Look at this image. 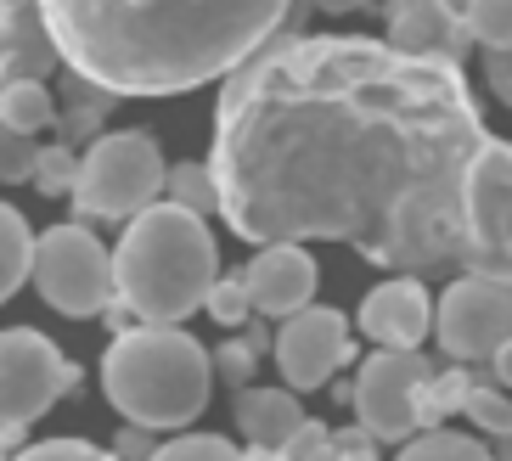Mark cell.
Listing matches in <instances>:
<instances>
[{
  "label": "cell",
  "instance_id": "obj_18",
  "mask_svg": "<svg viewBox=\"0 0 512 461\" xmlns=\"http://www.w3.org/2000/svg\"><path fill=\"white\" fill-rule=\"evenodd\" d=\"M0 124L17 135H34V130H46V124H57V102H51V85L40 79H17V85L0 90Z\"/></svg>",
  "mask_w": 512,
  "mask_h": 461
},
{
  "label": "cell",
  "instance_id": "obj_22",
  "mask_svg": "<svg viewBox=\"0 0 512 461\" xmlns=\"http://www.w3.org/2000/svg\"><path fill=\"white\" fill-rule=\"evenodd\" d=\"M462 23L473 34V45L512 51V0H473V6H462Z\"/></svg>",
  "mask_w": 512,
  "mask_h": 461
},
{
  "label": "cell",
  "instance_id": "obj_32",
  "mask_svg": "<svg viewBox=\"0 0 512 461\" xmlns=\"http://www.w3.org/2000/svg\"><path fill=\"white\" fill-rule=\"evenodd\" d=\"M484 79H490V90L512 107V51H484Z\"/></svg>",
  "mask_w": 512,
  "mask_h": 461
},
{
  "label": "cell",
  "instance_id": "obj_27",
  "mask_svg": "<svg viewBox=\"0 0 512 461\" xmlns=\"http://www.w3.org/2000/svg\"><path fill=\"white\" fill-rule=\"evenodd\" d=\"M34 158H40L34 135H17V130L0 124V180H29L34 175Z\"/></svg>",
  "mask_w": 512,
  "mask_h": 461
},
{
  "label": "cell",
  "instance_id": "obj_19",
  "mask_svg": "<svg viewBox=\"0 0 512 461\" xmlns=\"http://www.w3.org/2000/svg\"><path fill=\"white\" fill-rule=\"evenodd\" d=\"M29 259H34L29 220H23L12 203H0V304H6L17 287L29 282Z\"/></svg>",
  "mask_w": 512,
  "mask_h": 461
},
{
  "label": "cell",
  "instance_id": "obj_38",
  "mask_svg": "<svg viewBox=\"0 0 512 461\" xmlns=\"http://www.w3.org/2000/svg\"><path fill=\"white\" fill-rule=\"evenodd\" d=\"M0 461H12V456H6V445H0Z\"/></svg>",
  "mask_w": 512,
  "mask_h": 461
},
{
  "label": "cell",
  "instance_id": "obj_34",
  "mask_svg": "<svg viewBox=\"0 0 512 461\" xmlns=\"http://www.w3.org/2000/svg\"><path fill=\"white\" fill-rule=\"evenodd\" d=\"M490 377H496L501 388H512V338L496 349V360H490Z\"/></svg>",
  "mask_w": 512,
  "mask_h": 461
},
{
  "label": "cell",
  "instance_id": "obj_17",
  "mask_svg": "<svg viewBox=\"0 0 512 461\" xmlns=\"http://www.w3.org/2000/svg\"><path fill=\"white\" fill-rule=\"evenodd\" d=\"M113 96L107 90H96V85H85V79H74V74H62V113H57V124H62V147L68 141H96V130H102V119L113 113Z\"/></svg>",
  "mask_w": 512,
  "mask_h": 461
},
{
  "label": "cell",
  "instance_id": "obj_36",
  "mask_svg": "<svg viewBox=\"0 0 512 461\" xmlns=\"http://www.w3.org/2000/svg\"><path fill=\"white\" fill-rule=\"evenodd\" d=\"M490 461H512V433H507V439H496V450H490Z\"/></svg>",
  "mask_w": 512,
  "mask_h": 461
},
{
  "label": "cell",
  "instance_id": "obj_20",
  "mask_svg": "<svg viewBox=\"0 0 512 461\" xmlns=\"http://www.w3.org/2000/svg\"><path fill=\"white\" fill-rule=\"evenodd\" d=\"M462 417L473 422L479 433H496V439H507V433H512V394H507V388H501L490 372H467Z\"/></svg>",
  "mask_w": 512,
  "mask_h": 461
},
{
  "label": "cell",
  "instance_id": "obj_13",
  "mask_svg": "<svg viewBox=\"0 0 512 461\" xmlns=\"http://www.w3.org/2000/svg\"><path fill=\"white\" fill-rule=\"evenodd\" d=\"M242 293H248V310L254 315H265V321H293L316 298V259L304 248H293V242L259 248L254 265L242 270Z\"/></svg>",
  "mask_w": 512,
  "mask_h": 461
},
{
  "label": "cell",
  "instance_id": "obj_28",
  "mask_svg": "<svg viewBox=\"0 0 512 461\" xmlns=\"http://www.w3.org/2000/svg\"><path fill=\"white\" fill-rule=\"evenodd\" d=\"M203 310H209L220 327H242V321H248V293H242V276H231V282H214L209 298H203Z\"/></svg>",
  "mask_w": 512,
  "mask_h": 461
},
{
  "label": "cell",
  "instance_id": "obj_3",
  "mask_svg": "<svg viewBox=\"0 0 512 461\" xmlns=\"http://www.w3.org/2000/svg\"><path fill=\"white\" fill-rule=\"evenodd\" d=\"M113 253V298L141 327H181L220 282V248L209 225L175 203H152L124 225Z\"/></svg>",
  "mask_w": 512,
  "mask_h": 461
},
{
  "label": "cell",
  "instance_id": "obj_14",
  "mask_svg": "<svg viewBox=\"0 0 512 461\" xmlns=\"http://www.w3.org/2000/svg\"><path fill=\"white\" fill-rule=\"evenodd\" d=\"M361 327L372 343L406 355V349H417L434 332V298H428L422 282H411V276H389V282H377L361 298Z\"/></svg>",
  "mask_w": 512,
  "mask_h": 461
},
{
  "label": "cell",
  "instance_id": "obj_15",
  "mask_svg": "<svg viewBox=\"0 0 512 461\" xmlns=\"http://www.w3.org/2000/svg\"><path fill=\"white\" fill-rule=\"evenodd\" d=\"M40 74H57V51H51V34H46V17L40 6H0V90L17 85V79H34Z\"/></svg>",
  "mask_w": 512,
  "mask_h": 461
},
{
  "label": "cell",
  "instance_id": "obj_2",
  "mask_svg": "<svg viewBox=\"0 0 512 461\" xmlns=\"http://www.w3.org/2000/svg\"><path fill=\"white\" fill-rule=\"evenodd\" d=\"M51 51L74 79L124 96H175L237 74L293 6L282 0H220V6H107L51 0L40 6Z\"/></svg>",
  "mask_w": 512,
  "mask_h": 461
},
{
  "label": "cell",
  "instance_id": "obj_33",
  "mask_svg": "<svg viewBox=\"0 0 512 461\" xmlns=\"http://www.w3.org/2000/svg\"><path fill=\"white\" fill-rule=\"evenodd\" d=\"M152 450H158V445H152V433L124 428V433H119V450H107V456H113V461H147Z\"/></svg>",
  "mask_w": 512,
  "mask_h": 461
},
{
  "label": "cell",
  "instance_id": "obj_10",
  "mask_svg": "<svg viewBox=\"0 0 512 461\" xmlns=\"http://www.w3.org/2000/svg\"><path fill=\"white\" fill-rule=\"evenodd\" d=\"M434 338L456 366H490L512 338V287L484 276H456L434 304Z\"/></svg>",
  "mask_w": 512,
  "mask_h": 461
},
{
  "label": "cell",
  "instance_id": "obj_37",
  "mask_svg": "<svg viewBox=\"0 0 512 461\" xmlns=\"http://www.w3.org/2000/svg\"><path fill=\"white\" fill-rule=\"evenodd\" d=\"M338 461H377V456H372V450H366V456H338Z\"/></svg>",
  "mask_w": 512,
  "mask_h": 461
},
{
  "label": "cell",
  "instance_id": "obj_8",
  "mask_svg": "<svg viewBox=\"0 0 512 461\" xmlns=\"http://www.w3.org/2000/svg\"><path fill=\"white\" fill-rule=\"evenodd\" d=\"M428 355L417 349H377L366 355V366L355 372V383L344 388V400L355 405L366 439L383 445H411V433H422V394H428Z\"/></svg>",
  "mask_w": 512,
  "mask_h": 461
},
{
  "label": "cell",
  "instance_id": "obj_23",
  "mask_svg": "<svg viewBox=\"0 0 512 461\" xmlns=\"http://www.w3.org/2000/svg\"><path fill=\"white\" fill-rule=\"evenodd\" d=\"M394 461H490V450L467 433H417Z\"/></svg>",
  "mask_w": 512,
  "mask_h": 461
},
{
  "label": "cell",
  "instance_id": "obj_25",
  "mask_svg": "<svg viewBox=\"0 0 512 461\" xmlns=\"http://www.w3.org/2000/svg\"><path fill=\"white\" fill-rule=\"evenodd\" d=\"M462 400H467V372H462V366L434 372V377H428V394H422V428H434L439 417L462 411Z\"/></svg>",
  "mask_w": 512,
  "mask_h": 461
},
{
  "label": "cell",
  "instance_id": "obj_16",
  "mask_svg": "<svg viewBox=\"0 0 512 461\" xmlns=\"http://www.w3.org/2000/svg\"><path fill=\"white\" fill-rule=\"evenodd\" d=\"M304 428V405L287 388H237V433L254 450H276L282 456L287 439Z\"/></svg>",
  "mask_w": 512,
  "mask_h": 461
},
{
  "label": "cell",
  "instance_id": "obj_5",
  "mask_svg": "<svg viewBox=\"0 0 512 461\" xmlns=\"http://www.w3.org/2000/svg\"><path fill=\"white\" fill-rule=\"evenodd\" d=\"M164 152L147 130H113L96 135L74 175V209L79 220H136L164 197Z\"/></svg>",
  "mask_w": 512,
  "mask_h": 461
},
{
  "label": "cell",
  "instance_id": "obj_9",
  "mask_svg": "<svg viewBox=\"0 0 512 461\" xmlns=\"http://www.w3.org/2000/svg\"><path fill=\"white\" fill-rule=\"evenodd\" d=\"M74 388H79V366L46 332L34 327L0 332V433H23Z\"/></svg>",
  "mask_w": 512,
  "mask_h": 461
},
{
  "label": "cell",
  "instance_id": "obj_21",
  "mask_svg": "<svg viewBox=\"0 0 512 461\" xmlns=\"http://www.w3.org/2000/svg\"><path fill=\"white\" fill-rule=\"evenodd\" d=\"M164 192H169V203L175 209H186V214H220V192H214V175H209V164H169L164 169Z\"/></svg>",
  "mask_w": 512,
  "mask_h": 461
},
{
  "label": "cell",
  "instance_id": "obj_4",
  "mask_svg": "<svg viewBox=\"0 0 512 461\" xmlns=\"http://www.w3.org/2000/svg\"><path fill=\"white\" fill-rule=\"evenodd\" d=\"M102 388L130 428H186L209 405V349L186 327H130L107 343Z\"/></svg>",
  "mask_w": 512,
  "mask_h": 461
},
{
  "label": "cell",
  "instance_id": "obj_35",
  "mask_svg": "<svg viewBox=\"0 0 512 461\" xmlns=\"http://www.w3.org/2000/svg\"><path fill=\"white\" fill-rule=\"evenodd\" d=\"M237 461H287V456H276V450H242Z\"/></svg>",
  "mask_w": 512,
  "mask_h": 461
},
{
  "label": "cell",
  "instance_id": "obj_31",
  "mask_svg": "<svg viewBox=\"0 0 512 461\" xmlns=\"http://www.w3.org/2000/svg\"><path fill=\"white\" fill-rule=\"evenodd\" d=\"M209 372L226 377L231 388H248V377H254V355H248L242 343H220V355H209Z\"/></svg>",
  "mask_w": 512,
  "mask_h": 461
},
{
  "label": "cell",
  "instance_id": "obj_26",
  "mask_svg": "<svg viewBox=\"0 0 512 461\" xmlns=\"http://www.w3.org/2000/svg\"><path fill=\"white\" fill-rule=\"evenodd\" d=\"M74 175H79V158H74V147H40V158H34V186L46 197H62V192H74Z\"/></svg>",
  "mask_w": 512,
  "mask_h": 461
},
{
  "label": "cell",
  "instance_id": "obj_30",
  "mask_svg": "<svg viewBox=\"0 0 512 461\" xmlns=\"http://www.w3.org/2000/svg\"><path fill=\"white\" fill-rule=\"evenodd\" d=\"M282 456H287V461H332V428H321V422L304 417V428L287 439Z\"/></svg>",
  "mask_w": 512,
  "mask_h": 461
},
{
  "label": "cell",
  "instance_id": "obj_7",
  "mask_svg": "<svg viewBox=\"0 0 512 461\" xmlns=\"http://www.w3.org/2000/svg\"><path fill=\"white\" fill-rule=\"evenodd\" d=\"M467 248L462 270L512 287V141H484L467 169Z\"/></svg>",
  "mask_w": 512,
  "mask_h": 461
},
{
  "label": "cell",
  "instance_id": "obj_6",
  "mask_svg": "<svg viewBox=\"0 0 512 461\" xmlns=\"http://www.w3.org/2000/svg\"><path fill=\"white\" fill-rule=\"evenodd\" d=\"M29 276L51 310L74 315V321L119 310V298H113V253L85 225H51L46 237H34Z\"/></svg>",
  "mask_w": 512,
  "mask_h": 461
},
{
  "label": "cell",
  "instance_id": "obj_29",
  "mask_svg": "<svg viewBox=\"0 0 512 461\" xmlns=\"http://www.w3.org/2000/svg\"><path fill=\"white\" fill-rule=\"evenodd\" d=\"M12 461H113V456L96 450V445H85V439H46V445H29Z\"/></svg>",
  "mask_w": 512,
  "mask_h": 461
},
{
  "label": "cell",
  "instance_id": "obj_12",
  "mask_svg": "<svg viewBox=\"0 0 512 461\" xmlns=\"http://www.w3.org/2000/svg\"><path fill=\"white\" fill-rule=\"evenodd\" d=\"M389 51L411 62H439V68H462L467 34L462 23V6H445V0H411V6H389V34H383Z\"/></svg>",
  "mask_w": 512,
  "mask_h": 461
},
{
  "label": "cell",
  "instance_id": "obj_11",
  "mask_svg": "<svg viewBox=\"0 0 512 461\" xmlns=\"http://www.w3.org/2000/svg\"><path fill=\"white\" fill-rule=\"evenodd\" d=\"M355 355L349 343V321L327 304H310L293 321H282L276 338V366H282V388L287 394H316L321 383H332V372Z\"/></svg>",
  "mask_w": 512,
  "mask_h": 461
},
{
  "label": "cell",
  "instance_id": "obj_1",
  "mask_svg": "<svg viewBox=\"0 0 512 461\" xmlns=\"http://www.w3.org/2000/svg\"><path fill=\"white\" fill-rule=\"evenodd\" d=\"M293 6L220 85L209 175L242 242H349L394 276H439L467 248V169L490 141L462 68L366 34H310Z\"/></svg>",
  "mask_w": 512,
  "mask_h": 461
},
{
  "label": "cell",
  "instance_id": "obj_24",
  "mask_svg": "<svg viewBox=\"0 0 512 461\" xmlns=\"http://www.w3.org/2000/svg\"><path fill=\"white\" fill-rule=\"evenodd\" d=\"M242 450L231 445L226 433H181V439H169L158 445L147 461H237Z\"/></svg>",
  "mask_w": 512,
  "mask_h": 461
}]
</instances>
